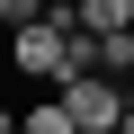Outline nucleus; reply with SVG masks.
<instances>
[{
  "instance_id": "20e7f679",
  "label": "nucleus",
  "mask_w": 134,
  "mask_h": 134,
  "mask_svg": "<svg viewBox=\"0 0 134 134\" xmlns=\"http://www.w3.org/2000/svg\"><path fill=\"white\" fill-rule=\"evenodd\" d=\"M81 27H98V36L134 27V0H81Z\"/></svg>"
},
{
  "instance_id": "6e6552de",
  "label": "nucleus",
  "mask_w": 134,
  "mask_h": 134,
  "mask_svg": "<svg viewBox=\"0 0 134 134\" xmlns=\"http://www.w3.org/2000/svg\"><path fill=\"white\" fill-rule=\"evenodd\" d=\"M0 45H9V27H0Z\"/></svg>"
},
{
  "instance_id": "7ed1b4c3",
  "label": "nucleus",
  "mask_w": 134,
  "mask_h": 134,
  "mask_svg": "<svg viewBox=\"0 0 134 134\" xmlns=\"http://www.w3.org/2000/svg\"><path fill=\"white\" fill-rule=\"evenodd\" d=\"M18 134H81V125H72V107H63V90H54V98H36L18 116Z\"/></svg>"
},
{
  "instance_id": "423d86ee",
  "label": "nucleus",
  "mask_w": 134,
  "mask_h": 134,
  "mask_svg": "<svg viewBox=\"0 0 134 134\" xmlns=\"http://www.w3.org/2000/svg\"><path fill=\"white\" fill-rule=\"evenodd\" d=\"M116 134H134V98H125V116H116Z\"/></svg>"
},
{
  "instance_id": "0eeeda50",
  "label": "nucleus",
  "mask_w": 134,
  "mask_h": 134,
  "mask_svg": "<svg viewBox=\"0 0 134 134\" xmlns=\"http://www.w3.org/2000/svg\"><path fill=\"white\" fill-rule=\"evenodd\" d=\"M0 134H18V116H9V107H0Z\"/></svg>"
},
{
  "instance_id": "f03ea898",
  "label": "nucleus",
  "mask_w": 134,
  "mask_h": 134,
  "mask_svg": "<svg viewBox=\"0 0 134 134\" xmlns=\"http://www.w3.org/2000/svg\"><path fill=\"white\" fill-rule=\"evenodd\" d=\"M125 98H134V81H116V72H81V81H63V107H72L81 134H116Z\"/></svg>"
},
{
  "instance_id": "39448f33",
  "label": "nucleus",
  "mask_w": 134,
  "mask_h": 134,
  "mask_svg": "<svg viewBox=\"0 0 134 134\" xmlns=\"http://www.w3.org/2000/svg\"><path fill=\"white\" fill-rule=\"evenodd\" d=\"M27 18H45V0H0V27H27Z\"/></svg>"
},
{
  "instance_id": "f257e3e1",
  "label": "nucleus",
  "mask_w": 134,
  "mask_h": 134,
  "mask_svg": "<svg viewBox=\"0 0 134 134\" xmlns=\"http://www.w3.org/2000/svg\"><path fill=\"white\" fill-rule=\"evenodd\" d=\"M72 27H81V0H45V18H27V27H9V63L27 81H72Z\"/></svg>"
}]
</instances>
